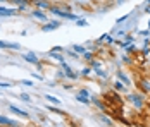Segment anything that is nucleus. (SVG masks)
<instances>
[{
    "label": "nucleus",
    "mask_w": 150,
    "mask_h": 127,
    "mask_svg": "<svg viewBox=\"0 0 150 127\" xmlns=\"http://www.w3.org/2000/svg\"><path fill=\"white\" fill-rule=\"evenodd\" d=\"M126 101H129L136 110H143L147 107V96H145V93H128L126 95Z\"/></svg>",
    "instance_id": "1"
},
{
    "label": "nucleus",
    "mask_w": 150,
    "mask_h": 127,
    "mask_svg": "<svg viewBox=\"0 0 150 127\" xmlns=\"http://www.w3.org/2000/svg\"><path fill=\"white\" fill-rule=\"evenodd\" d=\"M102 98L105 100L107 105H121L122 103V96H119V93L116 89H109Z\"/></svg>",
    "instance_id": "2"
},
{
    "label": "nucleus",
    "mask_w": 150,
    "mask_h": 127,
    "mask_svg": "<svg viewBox=\"0 0 150 127\" xmlns=\"http://www.w3.org/2000/svg\"><path fill=\"white\" fill-rule=\"evenodd\" d=\"M90 100H91V103L100 110V112H104V113H109V105L105 103V100L104 98H98L97 95H91L90 96Z\"/></svg>",
    "instance_id": "3"
},
{
    "label": "nucleus",
    "mask_w": 150,
    "mask_h": 127,
    "mask_svg": "<svg viewBox=\"0 0 150 127\" xmlns=\"http://www.w3.org/2000/svg\"><path fill=\"white\" fill-rule=\"evenodd\" d=\"M60 21H48V22H45L43 26H42V31L43 33H50V31H55L57 28H60Z\"/></svg>",
    "instance_id": "4"
},
{
    "label": "nucleus",
    "mask_w": 150,
    "mask_h": 127,
    "mask_svg": "<svg viewBox=\"0 0 150 127\" xmlns=\"http://www.w3.org/2000/svg\"><path fill=\"white\" fill-rule=\"evenodd\" d=\"M60 65H62V69H64V72H66V77H69L71 81H76V79L79 77V74H76V72L73 71V67H71V65H67L66 62H64V64H60Z\"/></svg>",
    "instance_id": "5"
},
{
    "label": "nucleus",
    "mask_w": 150,
    "mask_h": 127,
    "mask_svg": "<svg viewBox=\"0 0 150 127\" xmlns=\"http://www.w3.org/2000/svg\"><path fill=\"white\" fill-rule=\"evenodd\" d=\"M9 2L14 4V5H17L19 12H21V11H26L30 5H33V0H9Z\"/></svg>",
    "instance_id": "6"
},
{
    "label": "nucleus",
    "mask_w": 150,
    "mask_h": 127,
    "mask_svg": "<svg viewBox=\"0 0 150 127\" xmlns=\"http://www.w3.org/2000/svg\"><path fill=\"white\" fill-rule=\"evenodd\" d=\"M31 17L33 19H36V21H40V22H48V17H47V14L43 12V11H40V9H35L33 12H31Z\"/></svg>",
    "instance_id": "7"
},
{
    "label": "nucleus",
    "mask_w": 150,
    "mask_h": 127,
    "mask_svg": "<svg viewBox=\"0 0 150 127\" xmlns=\"http://www.w3.org/2000/svg\"><path fill=\"white\" fill-rule=\"evenodd\" d=\"M23 60H24V62H28V64H33V65H42V64H40V58L35 55L33 52L24 53V55H23Z\"/></svg>",
    "instance_id": "8"
},
{
    "label": "nucleus",
    "mask_w": 150,
    "mask_h": 127,
    "mask_svg": "<svg viewBox=\"0 0 150 127\" xmlns=\"http://www.w3.org/2000/svg\"><path fill=\"white\" fill-rule=\"evenodd\" d=\"M9 110L14 113V115H19V117H23V119H26V120L30 119V113L26 112V110H21L19 107H16V105H12V103L9 105Z\"/></svg>",
    "instance_id": "9"
},
{
    "label": "nucleus",
    "mask_w": 150,
    "mask_h": 127,
    "mask_svg": "<svg viewBox=\"0 0 150 127\" xmlns=\"http://www.w3.org/2000/svg\"><path fill=\"white\" fill-rule=\"evenodd\" d=\"M19 14V9H11V7H4L0 5V15H5V17H11V15H17Z\"/></svg>",
    "instance_id": "10"
},
{
    "label": "nucleus",
    "mask_w": 150,
    "mask_h": 127,
    "mask_svg": "<svg viewBox=\"0 0 150 127\" xmlns=\"http://www.w3.org/2000/svg\"><path fill=\"white\" fill-rule=\"evenodd\" d=\"M33 5H35L36 9H40V11H48V9L52 7V4H50L48 0H33Z\"/></svg>",
    "instance_id": "11"
},
{
    "label": "nucleus",
    "mask_w": 150,
    "mask_h": 127,
    "mask_svg": "<svg viewBox=\"0 0 150 127\" xmlns=\"http://www.w3.org/2000/svg\"><path fill=\"white\" fill-rule=\"evenodd\" d=\"M16 124H19V122L14 120V119L5 117V115H0V127H11V126H16Z\"/></svg>",
    "instance_id": "12"
},
{
    "label": "nucleus",
    "mask_w": 150,
    "mask_h": 127,
    "mask_svg": "<svg viewBox=\"0 0 150 127\" xmlns=\"http://www.w3.org/2000/svg\"><path fill=\"white\" fill-rule=\"evenodd\" d=\"M112 89H116L117 93H128V86L124 84L122 81H114V84H112Z\"/></svg>",
    "instance_id": "13"
},
{
    "label": "nucleus",
    "mask_w": 150,
    "mask_h": 127,
    "mask_svg": "<svg viewBox=\"0 0 150 127\" xmlns=\"http://www.w3.org/2000/svg\"><path fill=\"white\" fill-rule=\"evenodd\" d=\"M116 76H117V79H119V81H122L126 86H131V84H133V83H131V79H129V77H128V76H126L122 71H117V72H116Z\"/></svg>",
    "instance_id": "14"
},
{
    "label": "nucleus",
    "mask_w": 150,
    "mask_h": 127,
    "mask_svg": "<svg viewBox=\"0 0 150 127\" xmlns=\"http://www.w3.org/2000/svg\"><path fill=\"white\" fill-rule=\"evenodd\" d=\"M48 57H50V58H54V60H57V62H60V64H64V62H66L64 55L59 53V52H48Z\"/></svg>",
    "instance_id": "15"
},
{
    "label": "nucleus",
    "mask_w": 150,
    "mask_h": 127,
    "mask_svg": "<svg viewBox=\"0 0 150 127\" xmlns=\"http://www.w3.org/2000/svg\"><path fill=\"white\" fill-rule=\"evenodd\" d=\"M98 119H100V120L104 122L105 126H109V127H110V126H114V122H112V119H110V117H107V115H105L104 112H102L100 115H98Z\"/></svg>",
    "instance_id": "16"
},
{
    "label": "nucleus",
    "mask_w": 150,
    "mask_h": 127,
    "mask_svg": "<svg viewBox=\"0 0 150 127\" xmlns=\"http://www.w3.org/2000/svg\"><path fill=\"white\" fill-rule=\"evenodd\" d=\"M93 58H95V52H91V50H86V52L83 53V60H85V62H88V64H90Z\"/></svg>",
    "instance_id": "17"
},
{
    "label": "nucleus",
    "mask_w": 150,
    "mask_h": 127,
    "mask_svg": "<svg viewBox=\"0 0 150 127\" xmlns=\"http://www.w3.org/2000/svg\"><path fill=\"white\" fill-rule=\"evenodd\" d=\"M73 50H74L78 55H83V53L86 52V46H85V45H73Z\"/></svg>",
    "instance_id": "18"
},
{
    "label": "nucleus",
    "mask_w": 150,
    "mask_h": 127,
    "mask_svg": "<svg viewBox=\"0 0 150 127\" xmlns=\"http://www.w3.org/2000/svg\"><path fill=\"white\" fill-rule=\"evenodd\" d=\"M93 72H95L98 77H102V79H107V77H109V74H107L105 71H102V67H98V69H93Z\"/></svg>",
    "instance_id": "19"
},
{
    "label": "nucleus",
    "mask_w": 150,
    "mask_h": 127,
    "mask_svg": "<svg viewBox=\"0 0 150 127\" xmlns=\"http://www.w3.org/2000/svg\"><path fill=\"white\" fill-rule=\"evenodd\" d=\"M138 86L143 89V93H150V84H149V81H145V79H143L142 83H138Z\"/></svg>",
    "instance_id": "20"
},
{
    "label": "nucleus",
    "mask_w": 150,
    "mask_h": 127,
    "mask_svg": "<svg viewBox=\"0 0 150 127\" xmlns=\"http://www.w3.org/2000/svg\"><path fill=\"white\" fill-rule=\"evenodd\" d=\"M91 71H93V69H91L90 65H86V67H85L83 71L79 72V76H81V77H88V76L91 74Z\"/></svg>",
    "instance_id": "21"
},
{
    "label": "nucleus",
    "mask_w": 150,
    "mask_h": 127,
    "mask_svg": "<svg viewBox=\"0 0 150 127\" xmlns=\"http://www.w3.org/2000/svg\"><path fill=\"white\" fill-rule=\"evenodd\" d=\"M76 101H79V103H83V105H90L91 103L90 98H85V96H79V95H76Z\"/></svg>",
    "instance_id": "22"
},
{
    "label": "nucleus",
    "mask_w": 150,
    "mask_h": 127,
    "mask_svg": "<svg viewBox=\"0 0 150 127\" xmlns=\"http://www.w3.org/2000/svg\"><path fill=\"white\" fill-rule=\"evenodd\" d=\"M45 98L48 100L50 103H54V105H57V107L60 105V100H59V98H55V96H52V95H45Z\"/></svg>",
    "instance_id": "23"
},
{
    "label": "nucleus",
    "mask_w": 150,
    "mask_h": 127,
    "mask_svg": "<svg viewBox=\"0 0 150 127\" xmlns=\"http://www.w3.org/2000/svg\"><path fill=\"white\" fill-rule=\"evenodd\" d=\"M76 95H79V96H85V98H90V96H91L90 91H88L86 88H81V89H79V91H78Z\"/></svg>",
    "instance_id": "24"
},
{
    "label": "nucleus",
    "mask_w": 150,
    "mask_h": 127,
    "mask_svg": "<svg viewBox=\"0 0 150 127\" xmlns=\"http://www.w3.org/2000/svg\"><path fill=\"white\" fill-rule=\"evenodd\" d=\"M88 65H90L91 69H98V67H102V62H100V60H97V58H93Z\"/></svg>",
    "instance_id": "25"
},
{
    "label": "nucleus",
    "mask_w": 150,
    "mask_h": 127,
    "mask_svg": "<svg viewBox=\"0 0 150 127\" xmlns=\"http://www.w3.org/2000/svg\"><path fill=\"white\" fill-rule=\"evenodd\" d=\"M76 24H78V26H79V28H81V26H83V28H85V26H88V21H86V19H81V17H79V19H78V21H76Z\"/></svg>",
    "instance_id": "26"
},
{
    "label": "nucleus",
    "mask_w": 150,
    "mask_h": 127,
    "mask_svg": "<svg viewBox=\"0 0 150 127\" xmlns=\"http://www.w3.org/2000/svg\"><path fill=\"white\" fill-rule=\"evenodd\" d=\"M126 52H128V53H136V52H138V48H136L135 45H129V46L126 48Z\"/></svg>",
    "instance_id": "27"
},
{
    "label": "nucleus",
    "mask_w": 150,
    "mask_h": 127,
    "mask_svg": "<svg viewBox=\"0 0 150 127\" xmlns=\"http://www.w3.org/2000/svg\"><path fill=\"white\" fill-rule=\"evenodd\" d=\"M19 98L23 100V101H31V96H30V95H26V93H23V95H19Z\"/></svg>",
    "instance_id": "28"
},
{
    "label": "nucleus",
    "mask_w": 150,
    "mask_h": 127,
    "mask_svg": "<svg viewBox=\"0 0 150 127\" xmlns=\"http://www.w3.org/2000/svg\"><path fill=\"white\" fill-rule=\"evenodd\" d=\"M67 55L71 57V58H79V55H78V53H76L74 50H67Z\"/></svg>",
    "instance_id": "29"
},
{
    "label": "nucleus",
    "mask_w": 150,
    "mask_h": 127,
    "mask_svg": "<svg viewBox=\"0 0 150 127\" xmlns=\"http://www.w3.org/2000/svg\"><path fill=\"white\" fill-rule=\"evenodd\" d=\"M21 84H24V86H33L35 83H33L31 79H23V81H21Z\"/></svg>",
    "instance_id": "30"
},
{
    "label": "nucleus",
    "mask_w": 150,
    "mask_h": 127,
    "mask_svg": "<svg viewBox=\"0 0 150 127\" xmlns=\"http://www.w3.org/2000/svg\"><path fill=\"white\" fill-rule=\"evenodd\" d=\"M128 17H129V15H122V17H119V19L116 21V24H121V22H124V21H128Z\"/></svg>",
    "instance_id": "31"
},
{
    "label": "nucleus",
    "mask_w": 150,
    "mask_h": 127,
    "mask_svg": "<svg viewBox=\"0 0 150 127\" xmlns=\"http://www.w3.org/2000/svg\"><path fill=\"white\" fill-rule=\"evenodd\" d=\"M105 40H107V41H105V43H107V45H112V43L116 41V40H114V38H112L110 34H107V38H105Z\"/></svg>",
    "instance_id": "32"
},
{
    "label": "nucleus",
    "mask_w": 150,
    "mask_h": 127,
    "mask_svg": "<svg viewBox=\"0 0 150 127\" xmlns=\"http://www.w3.org/2000/svg\"><path fill=\"white\" fill-rule=\"evenodd\" d=\"M48 110H50V112H54V113H60V115H64V113L60 112L59 108H55V107H48Z\"/></svg>",
    "instance_id": "33"
},
{
    "label": "nucleus",
    "mask_w": 150,
    "mask_h": 127,
    "mask_svg": "<svg viewBox=\"0 0 150 127\" xmlns=\"http://www.w3.org/2000/svg\"><path fill=\"white\" fill-rule=\"evenodd\" d=\"M50 52H59V53H62V52H64V48H62V46H54Z\"/></svg>",
    "instance_id": "34"
},
{
    "label": "nucleus",
    "mask_w": 150,
    "mask_h": 127,
    "mask_svg": "<svg viewBox=\"0 0 150 127\" xmlns=\"http://www.w3.org/2000/svg\"><path fill=\"white\" fill-rule=\"evenodd\" d=\"M33 77H35V79H40V81H43V76H42V74H38V72H35V74H33Z\"/></svg>",
    "instance_id": "35"
},
{
    "label": "nucleus",
    "mask_w": 150,
    "mask_h": 127,
    "mask_svg": "<svg viewBox=\"0 0 150 127\" xmlns=\"http://www.w3.org/2000/svg\"><path fill=\"white\" fill-rule=\"evenodd\" d=\"M0 88H12L11 83H0Z\"/></svg>",
    "instance_id": "36"
},
{
    "label": "nucleus",
    "mask_w": 150,
    "mask_h": 127,
    "mask_svg": "<svg viewBox=\"0 0 150 127\" xmlns=\"http://www.w3.org/2000/svg\"><path fill=\"white\" fill-rule=\"evenodd\" d=\"M0 48H9V43H5V41L0 40Z\"/></svg>",
    "instance_id": "37"
},
{
    "label": "nucleus",
    "mask_w": 150,
    "mask_h": 127,
    "mask_svg": "<svg viewBox=\"0 0 150 127\" xmlns=\"http://www.w3.org/2000/svg\"><path fill=\"white\" fill-rule=\"evenodd\" d=\"M122 62H124V64H129V62H131V58H129V57H122Z\"/></svg>",
    "instance_id": "38"
},
{
    "label": "nucleus",
    "mask_w": 150,
    "mask_h": 127,
    "mask_svg": "<svg viewBox=\"0 0 150 127\" xmlns=\"http://www.w3.org/2000/svg\"><path fill=\"white\" fill-rule=\"evenodd\" d=\"M140 34H142V36H149L150 31H147V29H145V31H140Z\"/></svg>",
    "instance_id": "39"
},
{
    "label": "nucleus",
    "mask_w": 150,
    "mask_h": 127,
    "mask_svg": "<svg viewBox=\"0 0 150 127\" xmlns=\"http://www.w3.org/2000/svg\"><path fill=\"white\" fill-rule=\"evenodd\" d=\"M11 127H24V126H21V124H16V126H11Z\"/></svg>",
    "instance_id": "40"
},
{
    "label": "nucleus",
    "mask_w": 150,
    "mask_h": 127,
    "mask_svg": "<svg viewBox=\"0 0 150 127\" xmlns=\"http://www.w3.org/2000/svg\"><path fill=\"white\" fill-rule=\"evenodd\" d=\"M145 12H150V7H145Z\"/></svg>",
    "instance_id": "41"
},
{
    "label": "nucleus",
    "mask_w": 150,
    "mask_h": 127,
    "mask_svg": "<svg viewBox=\"0 0 150 127\" xmlns=\"http://www.w3.org/2000/svg\"><path fill=\"white\" fill-rule=\"evenodd\" d=\"M147 107H149V108H150V101H147Z\"/></svg>",
    "instance_id": "42"
},
{
    "label": "nucleus",
    "mask_w": 150,
    "mask_h": 127,
    "mask_svg": "<svg viewBox=\"0 0 150 127\" xmlns=\"http://www.w3.org/2000/svg\"><path fill=\"white\" fill-rule=\"evenodd\" d=\"M0 2H9V0H0Z\"/></svg>",
    "instance_id": "43"
},
{
    "label": "nucleus",
    "mask_w": 150,
    "mask_h": 127,
    "mask_svg": "<svg viewBox=\"0 0 150 127\" xmlns=\"http://www.w3.org/2000/svg\"><path fill=\"white\" fill-rule=\"evenodd\" d=\"M147 4H150V0H147Z\"/></svg>",
    "instance_id": "44"
},
{
    "label": "nucleus",
    "mask_w": 150,
    "mask_h": 127,
    "mask_svg": "<svg viewBox=\"0 0 150 127\" xmlns=\"http://www.w3.org/2000/svg\"><path fill=\"white\" fill-rule=\"evenodd\" d=\"M149 28H150V21H149Z\"/></svg>",
    "instance_id": "45"
},
{
    "label": "nucleus",
    "mask_w": 150,
    "mask_h": 127,
    "mask_svg": "<svg viewBox=\"0 0 150 127\" xmlns=\"http://www.w3.org/2000/svg\"><path fill=\"white\" fill-rule=\"evenodd\" d=\"M136 127H143V126H136Z\"/></svg>",
    "instance_id": "46"
},
{
    "label": "nucleus",
    "mask_w": 150,
    "mask_h": 127,
    "mask_svg": "<svg viewBox=\"0 0 150 127\" xmlns=\"http://www.w3.org/2000/svg\"><path fill=\"white\" fill-rule=\"evenodd\" d=\"M149 122H150V115H149Z\"/></svg>",
    "instance_id": "47"
},
{
    "label": "nucleus",
    "mask_w": 150,
    "mask_h": 127,
    "mask_svg": "<svg viewBox=\"0 0 150 127\" xmlns=\"http://www.w3.org/2000/svg\"><path fill=\"white\" fill-rule=\"evenodd\" d=\"M149 64H150V58H149Z\"/></svg>",
    "instance_id": "48"
},
{
    "label": "nucleus",
    "mask_w": 150,
    "mask_h": 127,
    "mask_svg": "<svg viewBox=\"0 0 150 127\" xmlns=\"http://www.w3.org/2000/svg\"><path fill=\"white\" fill-rule=\"evenodd\" d=\"M0 17H2V15H0Z\"/></svg>",
    "instance_id": "49"
}]
</instances>
